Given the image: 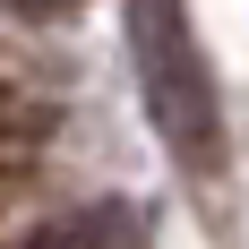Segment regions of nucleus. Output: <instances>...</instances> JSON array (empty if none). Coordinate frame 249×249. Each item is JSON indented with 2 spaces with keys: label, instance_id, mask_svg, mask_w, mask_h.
Here are the masks:
<instances>
[{
  "label": "nucleus",
  "instance_id": "nucleus-4",
  "mask_svg": "<svg viewBox=\"0 0 249 249\" xmlns=\"http://www.w3.org/2000/svg\"><path fill=\"white\" fill-rule=\"evenodd\" d=\"M0 9H9V18H69L77 0H0Z\"/></svg>",
  "mask_w": 249,
  "mask_h": 249
},
{
  "label": "nucleus",
  "instance_id": "nucleus-3",
  "mask_svg": "<svg viewBox=\"0 0 249 249\" xmlns=\"http://www.w3.org/2000/svg\"><path fill=\"white\" fill-rule=\"evenodd\" d=\"M43 129V103H26L18 86H0V138H35Z\"/></svg>",
  "mask_w": 249,
  "mask_h": 249
},
{
  "label": "nucleus",
  "instance_id": "nucleus-5",
  "mask_svg": "<svg viewBox=\"0 0 249 249\" xmlns=\"http://www.w3.org/2000/svg\"><path fill=\"white\" fill-rule=\"evenodd\" d=\"M0 189H9V180H0Z\"/></svg>",
  "mask_w": 249,
  "mask_h": 249
},
{
  "label": "nucleus",
  "instance_id": "nucleus-1",
  "mask_svg": "<svg viewBox=\"0 0 249 249\" xmlns=\"http://www.w3.org/2000/svg\"><path fill=\"white\" fill-rule=\"evenodd\" d=\"M138 69H146V112L163 129V146L198 180H215L224 172V103H215V69L180 18V0H138Z\"/></svg>",
  "mask_w": 249,
  "mask_h": 249
},
{
  "label": "nucleus",
  "instance_id": "nucleus-2",
  "mask_svg": "<svg viewBox=\"0 0 249 249\" xmlns=\"http://www.w3.org/2000/svg\"><path fill=\"white\" fill-rule=\"evenodd\" d=\"M18 249H146V215L129 198H95V206H69V215L35 224Z\"/></svg>",
  "mask_w": 249,
  "mask_h": 249
}]
</instances>
